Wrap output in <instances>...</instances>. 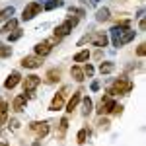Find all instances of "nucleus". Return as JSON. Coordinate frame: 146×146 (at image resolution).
<instances>
[{
	"label": "nucleus",
	"mask_w": 146,
	"mask_h": 146,
	"mask_svg": "<svg viewBox=\"0 0 146 146\" xmlns=\"http://www.w3.org/2000/svg\"><path fill=\"white\" fill-rule=\"evenodd\" d=\"M133 88H135V84H133L131 80H127V76H123V78H117L115 82H113L111 88L107 90V94H109V96H117V94H129Z\"/></svg>",
	"instance_id": "1"
},
{
	"label": "nucleus",
	"mask_w": 146,
	"mask_h": 146,
	"mask_svg": "<svg viewBox=\"0 0 146 146\" xmlns=\"http://www.w3.org/2000/svg\"><path fill=\"white\" fill-rule=\"evenodd\" d=\"M8 101L0 100V125H6L8 123Z\"/></svg>",
	"instance_id": "16"
},
{
	"label": "nucleus",
	"mask_w": 146,
	"mask_h": 146,
	"mask_svg": "<svg viewBox=\"0 0 146 146\" xmlns=\"http://www.w3.org/2000/svg\"><path fill=\"white\" fill-rule=\"evenodd\" d=\"M136 55H138V56H144L146 55V45H144V43H140V45L136 47Z\"/></svg>",
	"instance_id": "32"
},
{
	"label": "nucleus",
	"mask_w": 146,
	"mask_h": 146,
	"mask_svg": "<svg viewBox=\"0 0 146 146\" xmlns=\"http://www.w3.org/2000/svg\"><path fill=\"white\" fill-rule=\"evenodd\" d=\"M64 2L62 0H49L45 4V10H55V8H58V6H62Z\"/></svg>",
	"instance_id": "28"
},
{
	"label": "nucleus",
	"mask_w": 146,
	"mask_h": 146,
	"mask_svg": "<svg viewBox=\"0 0 146 146\" xmlns=\"http://www.w3.org/2000/svg\"><path fill=\"white\" fill-rule=\"evenodd\" d=\"M51 51H53V45H51L47 39H45V41H41V43H37V45L33 47V53L37 56H41V58L47 56V55H51Z\"/></svg>",
	"instance_id": "8"
},
{
	"label": "nucleus",
	"mask_w": 146,
	"mask_h": 146,
	"mask_svg": "<svg viewBox=\"0 0 146 146\" xmlns=\"http://www.w3.org/2000/svg\"><path fill=\"white\" fill-rule=\"evenodd\" d=\"M0 146H8V142H0Z\"/></svg>",
	"instance_id": "36"
},
{
	"label": "nucleus",
	"mask_w": 146,
	"mask_h": 146,
	"mask_svg": "<svg viewBox=\"0 0 146 146\" xmlns=\"http://www.w3.org/2000/svg\"><path fill=\"white\" fill-rule=\"evenodd\" d=\"M144 20H142V18H140V22H138V29H140V31H144Z\"/></svg>",
	"instance_id": "35"
},
{
	"label": "nucleus",
	"mask_w": 146,
	"mask_h": 146,
	"mask_svg": "<svg viewBox=\"0 0 146 146\" xmlns=\"http://www.w3.org/2000/svg\"><path fill=\"white\" fill-rule=\"evenodd\" d=\"M22 35H23V31L20 29V27H16L14 31H10V33H8V41H10V43H14V41L22 39Z\"/></svg>",
	"instance_id": "23"
},
{
	"label": "nucleus",
	"mask_w": 146,
	"mask_h": 146,
	"mask_svg": "<svg viewBox=\"0 0 146 146\" xmlns=\"http://www.w3.org/2000/svg\"><path fill=\"white\" fill-rule=\"evenodd\" d=\"M66 129H68V117H62V119H60V129H58V138L64 136Z\"/></svg>",
	"instance_id": "26"
},
{
	"label": "nucleus",
	"mask_w": 146,
	"mask_h": 146,
	"mask_svg": "<svg viewBox=\"0 0 146 146\" xmlns=\"http://www.w3.org/2000/svg\"><path fill=\"white\" fill-rule=\"evenodd\" d=\"M16 27H18V20H14V18H10L8 22L4 23V25H2V29H0V33L8 35V33H10V31H14Z\"/></svg>",
	"instance_id": "18"
},
{
	"label": "nucleus",
	"mask_w": 146,
	"mask_h": 146,
	"mask_svg": "<svg viewBox=\"0 0 146 146\" xmlns=\"http://www.w3.org/2000/svg\"><path fill=\"white\" fill-rule=\"evenodd\" d=\"M70 76L76 80V82H84V80H86V76H84V70H82L78 64H74V66L70 68Z\"/></svg>",
	"instance_id": "17"
},
{
	"label": "nucleus",
	"mask_w": 146,
	"mask_h": 146,
	"mask_svg": "<svg viewBox=\"0 0 146 146\" xmlns=\"http://www.w3.org/2000/svg\"><path fill=\"white\" fill-rule=\"evenodd\" d=\"M111 18V12L107 10V8H100V10L96 12V20L98 22H107Z\"/></svg>",
	"instance_id": "21"
},
{
	"label": "nucleus",
	"mask_w": 146,
	"mask_h": 146,
	"mask_svg": "<svg viewBox=\"0 0 146 146\" xmlns=\"http://www.w3.org/2000/svg\"><path fill=\"white\" fill-rule=\"evenodd\" d=\"M107 41H109V37L103 33V31H100V33H92L90 35V43L94 47H100V49H103V47L107 45Z\"/></svg>",
	"instance_id": "9"
},
{
	"label": "nucleus",
	"mask_w": 146,
	"mask_h": 146,
	"mask_svg": "<svg viewBox=\"0 0 146 146\" xmlns=\"http://www.w3.org/2000/svg\"><path fill=\"white\" fill-rule=\"evenodd\" d=\"M23 68H29V70H33V68H39L41 64H43V58L37 55H27L22 58V62H20Z\"/></svg>",
	"instance_id": "6"
},
{
	"label": "nucleus",
	"mask_w": 146,
	"mask_h": 146,
	"mask_svg": "<svg viewBox=\"0 0 146 146\" xmlns=\"http://www.w3.org/2000/svg\"><path fill=\"white\" fill-rule=\"evenodd\" d=\"M8 127H10V131H18V129H20V121H18V119H10Z\"/></svg>",
	"instance_id": "31"
},
{
	"label": "nucleus",
	"mask_w": 146,
	"mask_h": 146,
	"mask_svg": "<svg viewBox=\"0 0 146 146\" xmlns=\"http://www.w3.org/2000/svg\"><path fill=\"white\" fill-rule=\"evenodd\" d=\"M88 135H90V131H88V129H80V131H78V136H76L78 144H86V140H88Z\"/></svg>",
	"instance_id": "25"
},
{
	"label": "nucleus",
	"mask_w": 146,
	"mask_h": 146,
	"mask_svg": "<svg viewBox=\"0 0 146 146\" xmlns=\"http://www.w3.org/2000/svg\"><path fill=\"white\" fill-rule=\"evenodd\" d=\"M10 55H12V47L2 45V43H0V58H8Z\"/></svg>",
	"instance_id": "27"
},
{
	"label": "nucleus",
	"mask_w": 146,
	"mask_h": 146,
	"mask_svg": "<svg viewBox=\"0 0 146 146\" xmlns=\"http://www.w3.org/2000/svg\"><path fill=\"white\" fill-rule=\"evenodd\" d=\"M14 12H16L14 6H6L4 10H0V20H10L12 16H14Z\"/></svg>",
	"instance_id": "22"
},
{
	"label": "nucleus",
	"mask_w": 146,
	"mask_h": 146,
	"mask_svg": "<svg viewBox=\"0 0 146 146\" xmlns=\"http://www.w3.org/2000/svg\"><path fill=\"white\" fill-rule=\"evenodd\" d=\"M80 100H82V90H78V92H74L72 94V98L68 100V103H66V113H72L76 107H78V103H80Z\"/></svg>",
	"instance_id": "12"
},
{
	"label": "nucleus",
	"mask_w": 146,
	"mask_h": 146,
	"mask_svg": "<svg viewBox=\"0 0 146 146\" xmlns=\"http://www.w3.org/2000/svg\"><path fill=\"white\" fill-rule=\"evenodd\" d=\"M98 127H100L101 131H107V129H109V119H105V117H100V119H98Z\"/></svg>",
	"instance_id": "29"
},
{
	"label": "nucleus",
	"mask_w": 146,
	"mask_h": 146,
	"mask_svg": "<svg viewBox=\"0 0 146 146\" xmlns=\"http://www.w3.org/2000/svg\"><path fill=\"white\" fill-rule=\"evenodd\" d=\"M49 131H51V125H49V121H37V127H35V133H37V136H39V140L41 138H45L47 135H49Z\"/></svg>",
	"instance_id": "13"
},
{
	"label": "nucleus",
	"mask_w": 146,
	"mask_h": 146,
	"mask_svg": "<svg viewBox=\"0 0 146 146\" xmlns=\"http://www.w3.org/2000/svg\"><path fill=\"white\" fill-rule=\"evenodd\" d=\"M100 86H101L100 80H94V82H92V92H98V90H100Z\"/></svg>",
	"instance_id": "34"
},
{
	"label": "nucleus",
	"mask_w": 146,
	"mask_h": 146,
	"mask_svg": "<svg viewBox=\"0 0 146 146\" xmlns=\"http://www.w3.org/2000/svg\"><path fill=\"white\" fill-rule=\"evenodd\" d=\"M25 105H27V96L25 94H20V96H16L14 101H12V107H14V111L22 113L25 111Z\"/></svg>",
	"instance_id": "11"
},
{
	"label": "nucleus",
	"mask_w": 146,
	"mask_h": 146,
	"mask_svg": "<svg viewBox=\"0 0 146 146\" xmlns=\"http://www.w3.org/2000/svg\"><path fill=\"white\" fill-rule=\"evenodd\" d=\"M80 101H82V107H84V109H82V115H84V117H88V115H90V113L94 111V101H92L90 96L82 98Z\"/></svg>",
	"instance_id": "15"
},
{
	"label": "nucleus",
	"mask_w": 146,
	"mask_h": 146,
	"mask_svg": "<svg viewBox=\"0 0 146 146\" xmlns=\"http://www.w3.org/2000/svg\"><path fill=\"white\" fill-rule=\"evenodd\" d=\"M115 105H117V101L113 100V96H103L100 101V105H98V109L96 111L100 113V115H107V113H113V109H115Z\"/></svg>",
	"instance_id": "4"
},
{
	"label": "nucleus",
	"mask_w": 146,
	"mask_h": 146,
	"mask_svg": "<svg viewBox=\"0 0 146 146\" xmlns=\"http://www.w3.org/2000/svg\"><path fill=\"white\" fill-rule=\"evenodd\" d=\"M90 35H92V33H90ZM90 35H84V37H82V39L78 41V47H82L84 43H90Z\"/></svg>",
	"instance_id": "33"
},
{
	"label": "nucleus",
	"mask_w": 146,
	"mask_h": 146,
	"mask_svg": "<svg viewBox=\"0 0 146 146\" xmlns=\"http://www.w3.org/2000/svg\"><path fill=\"white\" fill-rule=\"evenodd\" d=\"M90 51L88 49H82V51H78L76 55H74V62H86V60H90Z\"/></svg>",
	"instance_id": "20"
},
{
	"label": "nucleus",
	"mask_w": 146,
	"mask_h": 146,
	"mask_svg": "<svg viewBox=\"0 0 146 146\" xmlns=\"http://www.w3.org/2000/svg\"><path fill=\"white\" fill-rule=\"evenodd\" d=\"M41 10H43V8H41V2H29L22 12V20L23 22H29V20H33L35 16H39Z\"/></svg>",
	"instance_id": "3"
},
{
	"label": "nucleus",
	"mask_w": 146,
	"mask_h": 146,
	"mask_svg": "<svg viewBox=\"0 0 146 146\" xmlns=\"http://www.w3.org/2000/svg\"><path fill=\"white\" fill-rule=\"evenodd\" d=\"M135 37H136V31H135V29H131V27H129V29H123V31H121V35H119V39H117V47L127 45V43H129V41H133Z\"/></svg>",
	"instance_id": "10"
},
{
	"label": "nucleus",
	"mask_w": 146,
	"mask_h": 146,
	"mask_svg": "<svg viewBox=\"0 0 146 146\" xmlns=\"http://www.w3.org/2000/svg\"><path fill=\"white\" fill-rule=\"evenodd\" d=\"M98 2H100V0H98Z\"/></svg>",
	"instance_id": "37"
},
{
	"label": "nucleus",
	"mask_w": 146,
	"mask_h": 146,
	"mask_svg": "<svg viewBox=\"0 0 146 146\" xmlns=\"http://www.w3.org/2000/svg\"><path fill=\"white\" fill-rule=\"evenodd\" d=\"M113 70H115V64H113V62H101L100 64V72L101 74H111Z\"/></svg>",
	"instance_id": "24"
},
{
	"label": "nucleus",
	"mask_w": 146,
	"mask_h": 146,
	"mask_svg": "<svg viewBox=\"0 0 146 146\" xmlns=\"http://www.w3.org/2000/svg\"><path fill=\"white\" fill-rule=\"evenodd\" d=\"M82 70H84V76H88V78H92V76H94V66H92L90 62H88L86 66L82 68Z\"/></svg>",
	"instance_id": "30"
},
{
	"label": "nucleus",
	"mask_w": 146,
	"mask_h": 146,
	"mask_svg": "<svg viewBox=\"0 0 146 146\" xmlns=\"http://www.w3.org/2000/svg\"><path fill=\"white\" fill-rule=\"evenodd\" d=\"M47 82H49V84H55V82H58V80H60V70H58V68H51V70H49V72H47Z\"/></svg>",
	"instance_id": "19"
},
{
	"label": "nucleus",
	"mask_w": 146,
	"mask_h": 146,
	"mask_svg": "<svg viewBox=\"0 0 146 146\" xmlns=\"http://www.w3.org/2000/svg\"><path fill=\"white\" fill-rule=\"evenodd\" d=\"M66 92H68V88H62V90H60L55 98H53L51 105H49V111H58V109H62L64 100H66Z\"/></svg>",
	"instance_id": "5"
},
{
	"label": "nucleus",
	"mask_w": 146,
	"mask_h": 146,
	"mask_svg": "<svg viewBox=\"0 0 146 146\" xmlns=\"http://www.w3.org/2000/svg\"><path fill=\"white\" fill-rule=\"evenodd\" d=\"M70 31H72V25H70L68 22H64V23H60V25H56V27H55V35H56V37H60V39L66 37Z\"/></svg>",
	"instance_id": "14"
},
{
	"label": "nucleus",
	"mask_w": 146,
	"mask_h": 146,
	"mask_svg": "<svg viewBox=\"0 0 146 146\" xmlns=\"http://www.w3.org/2000/svg\"><path fill=\"white\" fill-rule=\"evenodd\" d=\"M20 82H22V74H20L18 70H14V72L8 74V78L4 80V88H6V90H14Z\"/></svg>",
	"instance_id": "7"
},
{
	"label": "nucleus",
	"mask_w": 146,
	"mask_h": 146,
	"mask_svg": "<svg viewBox=\"0 0 146 146\" xmlns=\"http://www.w3.org/2000/svg\"><path fill=\"white\" fill-rule=\"evenodd\" d=\"M41 84V78L37 76V74H29V76H25V78L22 80V86H23V94L29 98L31 94H33L35 90H37V86Z\"/></svg>",
	"instance_id": "2"
}]
</instances>
